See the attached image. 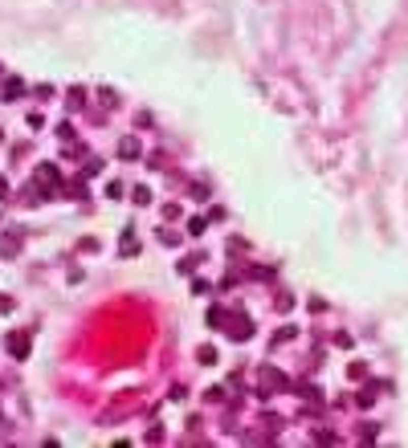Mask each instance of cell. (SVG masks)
I'll list each match as a JSON object with an SVG mask.
<instances>
[{
    "instance_id": "6da1fadb",
    "label": "cell",
    "mask_w": 408,
    "mask_h": 448,
    "mask_svg": "<svg viewBox=\"0 0 408 448\" xmlns=\"http://www.w3.org/2000/svg\"><path fill=\"white\" fill-rule=\"evenodd\" d=\"M261 387H265L261 395H269V387H286V375H282V371H269V367H265V371H261Z\"/></svg>"
},
{
    "instance_id": "7a4b0ae2",
    "label": "cell",
    "mask_w": 408,
    "mask_h": 448,
    "mask_svg": "<svg viewBox=\"0 0 408 448\" xmlns=\"http://www.w3.org/2000/svg\"><path fill=\"white\" fill-rule=\"evenodd\" d=\"M9 351L17 359H29V334H9Z\"/></svg>"
},
{
    "instance_id": "3957f363",
    "label": "cell",
    "mask_w": 408,
    "mask_h": 448,
    "mask_svg": "<svg viewBox=\"0 0 408 448\" xmlns=\"http://www.w3.org/2000/svg\"><path fill=\"white\" fill-rule=\"evenodd\" d=\"M249 334H253V326H249V318H241V322H233V326H229V338H233V342H245Z\"/></svg>"
},
{
    "instance_id": "277c9868",
    "label": "cell",
    "mask_w": 408,
    "mask_h": 448,
    "mask_svg": "<svg viewBox=\"0 0 408 448\" xmlns=\"http://www.w3.org/2000/svg\"><path fill=\"white\" fill-rule=\"evenodd\" d=\"M135 249H139V240H135V228H122V240H118V253H122V257H131Z\"/></svg>"
},
{
    "instance_id": "5b68a950",
    "label": "cell",
    "mask_w": 408,
    "mask_h": 448,
    "mask_svg": "<svg viewBox=\"0 0 408 448\" xmlns=\"http://www.w3.org/2000/svg\"><path fill=\"white\" fill-rule=\"evenodd\" d=\"M118 155H122V159H135V155H139V143H135V139H122V143H118Z\"/></svg>"
},
{
    "instance_id": "8992f818",
    "label": "cell",
    "mask_w": 408,
    "mask_h": 448,
    "mask_svg": "<svg viewBox=\"0 0 408 448\" xmlns=\"http://www.w3.org/2000/svg\"><path fill=\"white\" fill-rule=\"evenodd\" d=\"M37 180H45L49 188H57V167H53V163H45V167L37 171Z\"/></svg>"
},
{
    "instance_id": "52a82bcc",
    "label": "cell",
    "mask_w": 408,
    "mask_h": 448,
    "mask_svg": "<svg viewBox=\"0 0 408 448\" xmlns=\"http://www.w3.org/2000/svg\"><path fill=\"white\" fill-rule=\"evenodd\" d=\"M17 249H21V240H17V236H5V240H0V253H5V257H9V253H17Z\"/></svg>"
},
{
    "instance_id": "ba28073f",
    "label": "cell",
    "mask_w": 408,
    "mask_h": 448,
    "mask_svg": "<svg viewBox=\"0 0 408 448\" xmlns=\"http://www.w3.org/2000/svg\"><path fill=\"white\" fill-rule=\"evenodd\" d=\"M131 200H135V204H151V192H147V188H135Z\"/></svg>"
},
{
    "instance_id": "9c48e42d",
    "label": "cell",
    "mask_w": 408,
    "mask_h": 448,
    "mask_svg": "<svg viewBox=\"0 0 408 448\" xmlns=\"http://www.w3.org/2000/svg\"><path fill=\"white\" fill-rule=\"evenodd\" d=\"M188 232H192V236H200V232H204V220H200V216H192V220H188Z\"/></svg>"
},
{
    "instance_id": "30bf717a",
    "label": "cell",
    "mask_w": 408,
    "mask_h": 448,
    "mask_svg": "<svg viewBox=\"0 0 408 448\" xmlns=\"http://www.w3.org/2000/svg\"><path fill=\"white\" fill-rule=\"evenodd\" d=\"M200 363H216V351L212 347H200Z\"/></svg>"
},
{
    "instance_id": "8fae6325",
    "label": "cell",
    "mask_w": 408,
    "mask_h": 448,
    "mask_svg": "<svg viewBox=\"0 0 408 448\" xmlns=\"http://www.w3.org/2000/svg\"><path fill=\"white\" fill-rule=\"evenodd\" d=\"M5 196H9V180H5V176H0V200H5Z\"/></svg>"
}]
</instances>
